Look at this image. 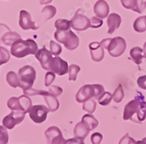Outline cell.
Returning <instances> with one entry per match:
<instances>
[{
	"mask_svg": "<svg viewBox=\"0 0 146 144\" xmlns=\"http://www.w3.org/2000/svg\"><path fill=\"white\" fill-rule=\"evenodd\" d=\"M50 112L48 108L42 105H33L29 111L31 119L36 124H41L46 120L48 113Z\"/></svg>",
	"mask_w": 146,
	"mask_h": 144,
	"instance_id": "ba28073f",
	"label": "cell"
},
{
	"mask_svg": "<svg viewBox=\"0 0 146 144\" xmlns=\"http://www.w3.org/2000/svg\"><path fill=\"white\" fill-rule=\"evenodd\" d=\"M50 71L53 72L58 75H64L69 72L68 63L62 58L56 56L52 61Z\"/></svg>",
	"mask_w": 146,
	"mask_h": 144,
	"instance_id": "5bb4252c",
	"label": "cell"
},
{
	"mask_svg": "<svg viewBox=\"0 0 146 144\" xmlns=\"http://www.w3.org/2000/svg\"><path fill=\"white\" fill-rule=\"evenodd\" d=\"M19 39H21V37L19 34L15 32H11L10 30H9L2 35L1 40L5 45H7V46H11L13 43H15L16 40H19Z\"/></svg>",
	"mask_w": 146,
	"mask_h": 144,
	"instance_id": "d6986e66",
	"label": "cell"
},
{
	"mask_svg": "<svg viewBox=\"0 0 146 144\" xmlns=\"http://www.w3.org/2000/svg\"><path fill=\"white\" fill-rule=\"evenodd\" d=\"M143 141H145V143H146V137H145L144 139H143Z\"/></svg>",
	"mask_w": 146,
	"mask_h": 144,
	"instance_id": "7dc6e473",
	"label": "cell"
},
{
	"mask_svg": "<svg viewBox=\"0 0 146 144\" xmlns=\"http://www.w3.org/2000/svg\"><path fill=\"white\" fill-rule=\"evenodd\" d=\"M64 144H85V143L83 139L75 137L74 138L66 140Z\"/></svg>",
	"mask_w": 146,
	"mask_h": 144,
	"instance_id": "7bdbcfd3",
	"label": "cell"
},
{
	"mask_svg": "<svg viewBox=\"0 0 146 144\" xmlns=\"http://www.w3.org/2000/svg\"><path fill=\"white\" fill-rule=\"evenodd\" d=\"M51 52L49 51L46 48L45 45L42 47V48H40L38 50V51L36 52L35 56L36 59L40 61L41 65L42 68L45 70L50 71L51 68L52 61H53V56H52Z\"/></svg>",
	"mask_w": 146,
	"mask_h": 144,
	"instance_id": "8fae6325",
	"label": "cell"
},
{
	"mask_svg": "<svg viewBox=\"0 0 146 144\" xmlns=\"http://www.w3.org/2000/svg\"><path fill=\"white\" fill-rule=\"evenodd\" d=\"M143 50L139 47H135L130 50V56L132 59L133 61L137 65H140L143 62Z\"/></svg>",
	"mask_w": 146,
	"mask_h": 144,
	"instance_id": "7402d4cb",
	"label": "cell"
},
{
	"mask_svg": "<svg viewBox=\"0 0 146 144\" xmlns=\"http://www.w3.org/2000/svg\"><path fill=\"white\" fill-rule=\"evenodd\" d=\"M143 50V56H144V58H146V42L144 43Z\"/></svg>",
	"mask_w": 146,
	"mask_h": 144,
	"instance_id": "bcb514c9",
	"label": "cell"
},
{
	"mask_svg": "<svg viewBox=\"0 0 146 144\" xmlns=\"http://www.w3.org/2000/svg\"><path fill=\"white\" fill-rule=\"evenodd\" d=\"M7 107L12 111H21L27 113L32 107V99L25 95L18 97H13L8 99Z\"/></svg>",
	"mask_w": 146,
	"mask_h": 144,
	"instance_id": "5b68a950",
	"label": "cell"
},
{
	"mask_svg": "<svg viewBox=\"0 0 146 144\" xmlns=\"http://www.w3.org/2000/svg\"><path fill=\"white\" fill-rule=\"evenodd\" d=\"M145 97L140 92H138V95L135 99L131 100L125 105L123 110V120H131L134 121V115L137 114L139 109V105L141 100H144Z\"/></svg>",
	"mask_w": 146,
	"mask_h": 144,
	"instance_id": "52a82bcc",
	"label": "cell"
},
{
	"mask_svg": "<svg viewBox=\"0 0 146 144\" xmlns=\"http://www.w3.org/2000/svg\"><path fill=\"white\" fill-rule=\"evenodd\" d=\"M9 141V135L7 128L0 126V144H7Z\"/></svg>",
	"mask_w": 146,
	"mask_h": 144,
	"instance_id": "d590c367",
	"label": "cell"
},
{
	"mask_svg": "<svg viewBox=\"0 0 146 144\" xmlns=\"http://www.w3.org/2000/svg\"><path fill=\"white\" fill-rule=\"evenodd\" d=\"M105 48L108 50L109 54L113 57L121 56L126 51V40L121 37H115L114 38H110L109 43Z\"/></svg>",
	"mask_w": 146,
	"mask_h": 144,
	"instance_id": "8992f818",
	"label": "cell"
},
{
	"mask_svg": "<svg viewBox=\"0 0 146 144\" xmlns=\"http://www.w3.org/2000/svg\"><path fill=\"white\" fill-rule=\"evenodd\" d=\"M38 50V45L35 40L19 39L11 45L10 53L16 58H23L29 55H35Z\"/></svg>",
	"mask_w": 146,
	"mask_h": 144,
	"instance_id": "6da1fadb",
	"label": "cell"
},
{
	"mask_svg": "<svg viewBox=\"0 0 146 144\" xmlns=\"http://www.w3.org/2000/svg\"><path fill=\"white\" fill-rule=\"evenodd\" d=\"M82 121L86 124L87 126L90 128V129L91 130H94L95 128L97 127L99 124L98 120L95 119V117L94 116L91 114V113H88V114H86L83 116L82 118Z\"/></svg>",
	"mask_w": 146,
	"mask_h": 144,
	"instance_id": "cb8c5ba5",
	"label": "cell"
},
{
	"mask_svg": "<svg viewBox=\"0 0 146 144\" xmlns=\"http://www.w3.org/2000/svg\"><path fill=\"white\" fill-rule=\"evenodd\" d=\"M137 85L140 89L146 90V75L138 78Z\"/></svg>",
	"mask_w": 146,
	"mask_h": 144,
	"instance_id": "b9f144b4",
	"label": "cell"
},
{
	"mask_svg": "<svg viewBox=\"0 0 146 144\" xmlns=\"http://www.w3.org/2000/svg\"><path fill=\"white\" fill-rule=\"evenodd\" d=\"M70 23L72 28L78 32H83L91 27L89 18L83 14L80 13L78 11L71 19Z\"/></svg>",
	"mask_w": 146,
	"mask_h": 144,
	"instance_id": "30bf717a",
	"label": "cell"
},
{
	"mask_svg": "<svg viewBox=\"0 0 146 144\" xmlns=\"http://www.w3.org/2000/svg\"><path fill=\"white\" fill-rule=\"evenodd\" d=\"M23 94L27 96H36V95H40V96L44 97L49 94V91H45V90H38L35 89H29L23 90Z\"/></svg>",
	"mask_w": 146,
	"mask_h": 144,
	"instance_id": "836d02e7",
	"label": "cell"
},
{
	"mask_svg": "<svg viewBox=\"0 0 146 144\" xmlns=\"http://www.w3.org/2000/svg\"><path fill=\"white\" fill-rule=\"evenodd\" d=\"M50 49L52 54L54 55L55 56H58L62 52V46L53 40L50 41Z\"/></svg>",
	"mask_w": 146,
	"mask_h": 144,
	"instance_id": "e575fe53",
	"label": "cell"
},
{
	"mask_svg": "<svg viewBox=\"0 0 146 144\" xmlns=\"http://www.w3.org/2000/svg\"><path fill=\"white\" fill-rule=\"evenodd\" d=\"M48 105V109L50 110V112H55L59 108V102H58L57 97H55L54 95H51L50 92L47 95L43 97Z\"/></svg>",
	"mask_w": 146,
	"mask_h": 144,
	"instance_id": "ffe728a7",
	"label": "cell"
},
{
	"mask_svg": "<svg viewBox=\"0 0 146 144\" xmlns=\"http://www.w3.org/2000/svg\"><path fill=\"white\" fill-rule=\"evenodd\" d=\"M96 108V102L95 101L94 99H90L85 103H83V109L84 111H87L89 113H93Z\"/></svg>",
	"mask_w": 146,
	"mask_h": 144,
	"instance_id": "4dcf8cb0",
	"label": "cell"
},
{
	"mask_svg": "<svg viewBox=\"0 0 146 144\" xmlns=\"http://www.w3.org/2000/svg\"><path fill=\"white\" fill-rule=\"evenodd\" d=\"M7 81L8 84L13 88H17L20 86V80L18 78V75L13 71H10L7 73Z\"/></svg>",
	"mask_w": 146,
	"mask_h": 144,
	"instance_id": "484cf974",
	"label": "cell"
},
{
	"mask_svg": "<svg viewBox=\"0 0 146 144\" xmlns=\"http://www.w3.org/2000/svg\"><path fill=\"white\" fill-rule=\"evenodd\" d=\"M18 78L20 80V88L23 90L32 88L34 82L36 80V73L35 68L29 65H26L18 70Z\"/></svg>",
	"mask_w": 146,
	"mask_h": 144,
	"instance_id": "277c9868",
	"label": "cell"
},
{
	"mask_svg": "<svg viewBox=\"0 0 146 144\" xmlns=\"http://www.w3.org/2000/svg\"><path fill=\"white\" fill-rule=\"evenodd\" d=\"M91 21V27L94 29H97L101 27L103 25V21L101 18L96 16H94L90 19Z\"/></svg>",
	"mask_w": 146,
	"mask_h": 144,
	"instance_id": "74e56055",
	"label": "cell"
},
{
	"mask_svg": "<svg viewBox=\"0 0 146 144\" xmlns=\"http://www.w3.org/2000/svg\"><path fill=\"white\" fill-rule=\"evenodd\" d=\"M48 91L51 94V95H54L55 97H58L59 95H61L63 92V89H62L61 87H59L58 86H56V85H53V86H50V88Z\"/></svg>",
	"mask_w": 146,
	"mask_h": 144,
	"instance_id": "f35d334b",
	"label": "cell"
},
{
	"mask_svg": "<svg viewBox=\"0 0 146 144\" xmlns=\"http://www.w3.org/2000/svg\"><path fill=\"white\" fill-rule=\"evenodd\" d=\"M26 113L21 111H12L10 114L5 116L2 120V124L7 129H12L15 125L20 124L25 118Z\"/></svg>",
	"mask_w": 146,
	"mask_h": 144,
	"instance_id": "9c48e42d",
	"label": "cell"
},
{
	"mask_svg": "<svg viewBox=\"0 0 146 144\" xmlns=\"http://www.w3.org/2000/svg\"><path fill=\"white\" fill-rule=\"evenodd\" d=\"M10 59V53L9 51L3 47H0V66L7 63Z\"/></svg>",
	"mask_w": 146,
	"mask_h": 144,
	"instance_id": "d6a6232c",
	"label": "cell"
},
{
	"mask_svg": "<svg viewBox=\"0 0 146 144\" xmlns=\"http://www.w3.org/2000/svg\"><path fill=\"white\" fill-rule=\"evenodd\" d=\"M19 26L25 31L29 29L37 30L39 29V27H36L35 22L32 21L29 13L23 10L20 12L19 15Z\"/></svg>",
	"mask_w": 146,
	"mask_h": 144,
	"instance_id": "4fadbf2b",
	"label": "cell"
},
{
	"mask_svg": "<svg viewBox=\"0 0 146 144\" xmlns=\"http://www.w3.org/2000/svg\"><path fill=\"white\" fill-rule=\"evenodd\" d=\"M90 131H91L90 128L83 121H81L75 125L74 128V135L75 137L84 140L88 136Z\"/></svg>",
	"mask_w": 146,
	"mask_h": 144,
	"instance_id": "ac0fdd59",
	"label": "cell"
},
{
	"mask_svg": "<svg viewBox=\"0 0 146 144\" xmlns=\"http://www.w3.org/2000/svg\"><path fill=\"white\" fill-rule=\"evenodd\" d=\"M55 79H56V73L52 71L48 72L45 76V86L47 87L50 86Z\"/></svg>",
	"mask_w": 146,
	"mask_h": 144,
	"instance_id": "8d00e7d4",
	"label": "cell"
},
{
	"mask_svg": "<svg viewBox=\"0 0 146 144\" xmlns=\"http://www.w3.org/2000/svg\"><path fill=\"white\" fill-rule=\"evenodd\" d=\"M112 99H113V95L111 93L108 92V91H105L99 97L98 103L101 105L107 106L110 103V102L112 101Z\"/></svg>",
	"mask_w": 146,
	"mask_h": 144,
	"instance_id": "f546056e",
	"label": "cell"
},
{
	"mask_svg": "<svg viewBox=\"0 0 146 144\" xmlns=\"http://www.w3.org/2000/svg\"><path fill=\"white\" fill-rule=\"evenodd\" d=\"M118 144H136V141L134 138L129 137V133H126L121 139Z\"/></svg>",
	"mask_w": 146,
	"mask_h": 144,
	"instance_id": "ab89813d",
	"label": "cell"
},
{
	"mask_svg": "<svg viewBox=\"0 0 146 144\" xmlns=\"http://www.w3.org/2000/svg\"><path fill=\"white\" fill-rule=\"evenodd\" d=\"M133 27L137 32L142 33L146 32V15L137 18L134 22Z\"/></svg>",
	"mask_w": 146,
	"mask_h": 144,
	"instance_id": "603a6c76",
	"label": "cell"
},
{
	"mask_svg": "<svg viewBox=\"0 0 146 144\" xmlns=\"http://www.w3.org/2000/svg\"><path fill=\"white\" fill-rule=\"evenodd\" d=\"M91 53V59L94 61L100 62L105 57V51L104 48L101 45V43L98 42H93L88 45Z\"/></svg>",
	"mask_w": 146,
	"mask_h": 144,
	"instance_id": "9a60e30c",
	"label": "cell"
},
{
	"mask_svg": "<svg viewBox=\"0 0 146 144\" xmlns=\"http://www.w3.org/2000/svg\"><path fill=\"white\" fill-rule=\"evenodd\" d=\"M70 27H71L70 21L59 18L55 22V28L58 31H67L70 29Z\"/></svg>",
	"mask_w": 146,
	"mask_h": 144,
	"instance_id": "4316f807",
	"label": "cell"
},
{
	"mask_svg": "<svg viewBox=\"0 0 146 144\" xmlns=\"http://www.w3.org/2000/svg\"><path fill=\"white\" fill-rule=\"evenodd\" d=\"M105 92V88L101 84H86L84 85L78 90L75 95L78 103H85L88 99L94 98L98 100L102 94Z\"/></svg>",
	"mask_w": 146,
	"mask_h": 144,
	"instance_id": "7a4b0ae2",
	"label": "cell"
},
{
	"mask_svg": "<svg viewBox=\"0 0 146 144\" xmlns=\"http://www.w3.org/2000/svg\"><path fill=\"white\" fill-rule=\"evenodd\" d=\"M139 2V7L140 13H143L146 7V0H138Z\"/></svg>",
	"mask_w": 146,
	"mask_h": 144,
	"instance_id": "ee69618b",
	"label": "cell"
},
{
	"mask_svg": "<svg viewBox=\"0 0 146 144\" xmlns=\"http://www.w3.org/2000/svg\"><path fill=\"white\" fill-rule=\"evenodd\" d=\"M57 10L53 5H47L42 10L41 19L42 21H47L50 20L56 15Z\"/></svg>",
	"mask_w": 146,
	"mask_h": 144,
	"instance_id": "44dd1931",
	"label": "cell"
},
{
	"mask_svg": "<svg viewBox=\"0 0 146 144\" xmlns=\"http://www.w3.org/2000/svg\"><path fill=\"white\" fill-rule=\"evenodd\" d=\"M103 139V136L101 133H95L92 134L91 137V141L92 144H100Z\"/></svg>",
	"mask_w": 146,
	"mask_h": 144,
	"instance_id": "60d3db41",
	"label": "cell"
},
{
	"mask_svg": "<svg viewBox=\"0 0 146 144\" xmlns=\"http://www.w3.org/2000/svg\"><path fill=\"white\" fill-rule=\"evenodd\" d=\"M123 97H124V91L123 89L122 85L119 84L113 94V99L115 103H119L123 100Z\"/></svg>",
	"mask_w": 146,
	"mask_h": 144,
	"instance_id": "f1b7e54d",
	"label": "cell"
},
{
	"mask_svg": "<svg viewBox=\"0 0 146 144\" xmlns=\"http://www.w3.org/2000/svg\"><path fill=\"white\" fill-rule=\"evenodd\" d=\"M54 37L56 40L65 46V48L70 51L76 49L79 46L80 40L78 37L71 30L67 31H58L54 33Z\"/></svg>",
	"mask_w": 146,
	"mask_h": 144,
	"instance_id": "3957f363",
	"label": "cell"
},
{
	"mask_svg": "<svg viewBox=\"0 0 146 144\" xmlns=\"http://www.w3.org/2000/svg\"><path fill=\"white\" fill-rule=\"evenodd\" d=\"M94 11L96 16L101 19L106 18L110 13V7L108 2L105 0H98L95 3L94 7Z\"/></svg>",
	"mask_w": 146,
	"mask_h": 144,
	"instance_id": "2e32d148",
	"label": "cell"
},
{
	"mask_svg": "<svg viewBox=\"0 0 146 144\" xmlns=\"http://www.w3.org/2000/svg\"><path fill=\"white\" fill-rule=\"evenodd\" d=\"M48 144H64L65 139L64 138L62 131L57 127H50L45 132Z\"/></svg>",
	"mask_w": 146,
	"mask_h": 144,
	"instance_id": "7c38bea8",
	"label": "cell"
},
{
	"mask_svg": "<svg viewBox=\"0 0 146 144\" xmlns=\"http://www.w3.org/2000/svg\"><path fill=\"white\" fill-rule=\"evenodd\" d=\"M137 119L139 123H141L146 119V102L144 100H141L139 103Z\"/></svg>",
	"mask_w": 146,
	"mask_h": 144,
	"instance_id": "83f0119b",
	"label": "cell"
},
{
	"mask_svg": "<svg viewBox=\"0 0 146 144\" xmlns=\"http://www.w3.org/2000/svg\"><path fill=\"white\" fill-rule=\"evenodd\" d=\"M53 0H40V4L41 5H48V4H50V2H52Z\"/></svg>",
	"mask_w": 146,
	"mask_h": 144,
	"instance_id": "f6af8a7d",
	"label": "cell"
},
{
	"mask_svg": "<svg viewBox=\"0 0 146 144\" xmlns=\"http://www.w3.org/2000/svg\"><path fill=\"white\" fill-rule=\"evenodd\" d=\"M121 2L124 8L131 10L137 13H141L139 10L138 0H121Z\"/></svg>",
	"mask_w": 146,
	"mask_h": 144,
	"instance_id": "d4e9b609",
	"label": "cell"
},
{
	"mask_svg": "<svg viewBox=\"0 0 146 144\" xmlns=\"http://www.w3.org/2000/svg\"><path fill=\"white\" fill-rule=\"evenodd\" d=\"M121 21H122L121 17L118 14L114 13L110 14L107 19V23H108V33L109 35H112L120 27Z\"/></svg>",
	"mask_w": 146,
	"mask_h": 144,
	"instance_id": "e0dca14e",
	"label": "cell"
},
{
	"mask_svg": "<svg viewBox=\"0 0 146 144\" xmlns=\"http://www.w3.org/2000/svg\"><path fill=\"white\" fill-rule=\"evenodd\" d=\"M80 71V67L78 66L77 65H70L69 67V81H75L77 78V75Z\"/></svg>",
	"mask_w": 146,
	"mask_h": 144,
	"instance_id": "1f68e13d",
	"label": "cell"
}]
</instances>
